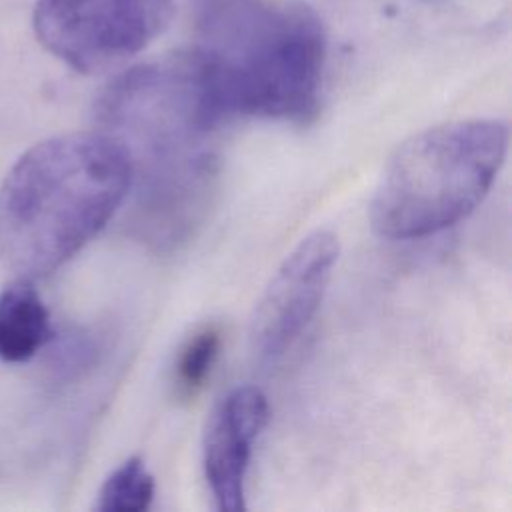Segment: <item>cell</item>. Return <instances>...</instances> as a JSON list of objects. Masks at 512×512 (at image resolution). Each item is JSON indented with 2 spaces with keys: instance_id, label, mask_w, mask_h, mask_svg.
<instances>
[{
  "instance_id": "obj_9",
  "label": "cell",
  "mask_w": 512,
  "mask_h": 512,
  "mask_svg": "<svg viewBox=\"0 0 512 512\" xmlns=\"http://www.w3.org/2000/svg\"><path fill=\"white\" fill-rule=\"evenodd\" d=\"M154 498V478L146 464L132 456L104 482L96 508L102 512H142Z\"/></svg>"
},
{
  "instance_id": "obj_5",
  "label": "cell",
  "mask_w": 512,
  "mask_h": 512,
  "mask_svg": "<svg viewBox=\"0 0 512 512\" xmlns=\"http://www.w3.org/2000/svg\"><path fill=\"white\" fill-rule=\"evenodd\" d=\"M174 0H38V42L80 74L112 70L164 32Z\"/></svg>"
},
{
  "instance_id": "obj_8",
  "label": "cell",
  "mask_w": 512,
  "mask_h": 512,
  "mask_svg": "<svg viewBox=\"0 0 512 512\" xmlns=\"http://www.w3.org/2000/svg\"><path fill=\"white\" fill-rule=\"evenodd\" d=\"M54 336L50 314L30 280L12 278L0 292V360L26 362Z\"/></svg>"
},
{
  "instance_id": "obj_1",
  "label": "cell",
  "mask_w": 512,
  "mask_h": 512,
  "mask_svg": "<svg viewBox=\"0 0 512 512\" xmlns=\"http://www.w3.org/2000/svg\"><path fill=\"white\" fill-rule=\"evenodd\" d=\"M94 120L130 160V224L158 250L188 240L218 180L222 124L192 52L132 66L96 98Z\"/></svg>"
},
{
  "instance_id": "obj_3",
  "label": "cell",
  "mask_w": 512,
  "mask_h": 512,
  "mask_svg": "<svg viewBox=\"0 0 512 512\" xmlns=\"http://www.w3.org/2000/svg\"><path fill=\"white\" fill-rule=\"evenodd\" d=\"M222 122L306 124L320 104L326 34L314 10L286 0H212L190 50Z\"/></svg>"
},
{
  "instance_id": "obj_6",
  "label": "cell",
  "mask_w": 512,
  "mask_h": 512,
  "mask_svg": "<svg viewBox=\"0 0 512 512\" xmlns=\"http://www.w3.org/2000/svg\"><path fill=\"white\" fill-rule=\"evenodd\" d=\"M338 252L336 234L316 230L284 258L250 320V342L260 358L286 352L310 324L326 294Z\"/></svg>"
},
{
  "instance_id": "obj_7",
  "label": "cell",
  "mask_w": 512,
  "mask_h": 512,
  "mask_svg": "<svg viewBox=\"0 0 512 512\" xmlns=\"http://www.w3.org/2000/svg\"><path fill=\"white\" fill-rule=\"evenodd\" d=\"M268 416V400L256 386L234 388L214 408L204 434V476L220 510L246 508V470Z\"/></svg>"
},
{
  "instance_id": "obj_10",
  "label": "cell",
  "mask_w": 512,
  "mask_h": 512,
  "mask_svg": "<svg viewBox=\"0 0 512 512\" xmlns=\"http://www.w3.org/2000/svg\"><path fill=\"white\" fill-rule=\"evenodd\" d=\"M220 330L216 326H204L198 330L180 350L176 362V382L186 394H194L206 382L218 350H220Z\"/></svg>"
},
{
  "instance_id": "obj_4",
  "label": "cell",
  "mask_w": 512,
  "mask_h": 512,
  "mask_svg": "<svg viewBox=\"0 0 512 512\" xmlns=\"http://www.w3.org/2000/svg\"><path fill=\"white\" fill-rule=\"evenodd\" d=\"M508 136V124L496 118L446 122L410 136L374 190V230L390 240H412L464 220L492 188Z\"/></svg>"
},
{
  "instance_id": "obj_2",
  "label": "cell",
  "mask_w": 512,
  "mask_h": 512,
  "mask_svg": "<svg viewBox=\"0 0 512 512\" xmlns=\"http://www.w3.org/2000/svg\"><path fill=\"white\" fill-rule=\"evenodd\" d=\"M130 180L126 152L100 130L34 144L0 186V268L30 282L58 270L108 224Z\"/></svg>"
}]
</instances>
